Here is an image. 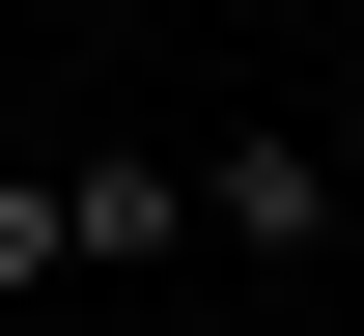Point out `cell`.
I'll return each mask as SVG.
<instances>
[{
  "label": "cell",
  "instance_id": "6da1fadb",
  "mask_svg": "<svg viewBox=\"0 0 364 336\" xmlns=\"http://www.w3.org/2000/svg\"><path fill=\"white\" fill-rule=\"evenodd\" d=\"M196 224H225V252H336V141H225Z\"/></svg>",
  "mask_w": 364,
  "mask_h": 336
},
{
  "label": "cell",
  "instance_id": "7a4b0ae2",
  "mask_svg": "<svg viewBox=\"0 0 364 336\" xmlns=\"http://www.w3.org/2000/svg\"><path fill=\"white\" fill-rule=\"evenodd\" d=\"M56 224H85V252H196V168H140V141H112V168H56Z\"/></svg>",
  "mask_w": 364,
  "mask_h": 336
},
{
  "label": "cell",
  "instance_id": "3957f363",
  "mask_svg": "<svg viewBox=\"0 0 364 336\" xmlns=\"http://www.w3.org/2000/svg\"><path fill=\"white\" fill-rule=\"evenodd\" d=\"M28 281H85V224H56V168H0V308Z\"/></svg>",
  "mask_w": 364,
  "mask_h": 336
}]
</instances>
